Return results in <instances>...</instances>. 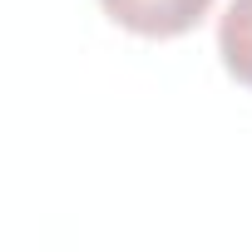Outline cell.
Wrapping results in <instances>:
<instances>
[{"label": "cell", "instance_id": "6da1fadb", "mask_svg": "<svg viewBox=\"0 0 252 252\" xmlns=\"http://www.w3.org/2000/svg\"><path fill=\"white\" fill-rule=\"evenodd\" d=\"M99 10L139 40H178L208 20L213 0H99Z\"/></svg>", "mask_w": 252, "mask_h": 252}, {"label": "cell", "instance_id": "7a4b0ae2", "mask_svg": "<svg viewBox=\"0 0 252 252\" xmlns=\"http://www.w3.org/2000/svg\"><path fill=\"white\" fill-rule=\"evenodd\" d=\"M218 55L222 69L252 89V0H232L218 20Z\"/></svg>", "mask_w": 252, "mask_h": 252}]
</instances>
